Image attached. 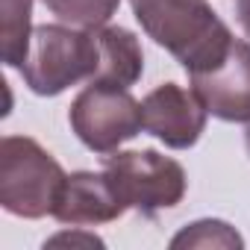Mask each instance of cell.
I'll list each match as a JSON object with an SVG mask.
<instances>
[{
    "instance_id": "cell-7",
    "label": "cell",
    "mask_w": 250,
    "mask_h": 250,
    "mask_svg": "<svg viewBox=\"0 0 250 250\" xmlns=\"http://www.w3.org/2000/svg\"><path fill=\"white\" fill-rule=\"evenodd\" d=\"M206 106L191 88L162 83L142 100V127L171 150H188L206 130Z\"/></svg>"
},
{
    "instance_id": "cell-13",
    "label": "cell",
    "mask_w": 250,
    "mask_h": 250,
    "mask_svg": "<svg viewBox=\"0 0 250 250\" xmlns=\"http://www.w3.org/2000/svg\"><path fill=\"white\" fill-rule=\"evenodd\" d=\"M44 247H103V238H97L94 232H88L85 227H74L65 232H56L44 241Z\"/></svg>"
},
{
    "instance_id": "cell-3",
    "label": "cell",
    "mask_w": 250,
    "mask_h": 250,
    "mask_svg": "<svg viewBox=\"0 0 250 250\" xmlns=\"http://www.w3.org/2000/svg\"><path fill=\"white\" fill-rule=\"evenodd\" d=\"M62 165L30 136H3L0 142V206L9 215L36 221L53 215L65 183Z\"/></svg>"
},
{
    "instance_id": "cell-9",
    "label": "cell",
    "mask_w": 250,
    "mask_h": 250,
    "mask_svg": "<svg viewBox=\"0 0 250 250\" xmlns=\"http://www.w3.org/2000/svg\"><path fill=\"white\" fill-rule=\"evenodd\" d=\"M97 36V74L91 83H106L118 88H130L145 74V50L136 33L124 27H94Z\"/></svg>"
},
{
    "instance_id": "cell-8",
    "label": "cell",
    "mask_w": 250,
    "mask_h": 250,
    "mask_svg": "<svg viewBox=\"0 0 250 250\" xmlns=\"http://www.w3.org/2000/svg\"><path fill=\"white\" fill-rule=\"evenodd\" d=\"M127 212L124 203L109 180L106 171H74L65 177L53 218L65 227H97V224H112Z\"/></svg>"
},
{
    "instance_id": "cell-2",
    "label": "cell",
    "mask_w": 250,
    "mask_h": 250,
    "mask_svg": "<svg viewBox=\"0 0 250 250\" xmlns=\"http://www.w3.org/2000/svg\"><path fill=\"white\" fill-rule=\"evenodd\" d=\"M97 74V36L71 24L33 27L30 50L21 68L27 88L39 97H56L65 88L94 80Z\"/></svg>"
},
{
    "instance_id": "cell-15",
    "label": "cell",
    "mask_w": 250,
    "mask_h": 250,
    "mask_svg": "<svg viewBox=\"0 0 250 250\" xmlns=\"http://www.w3.org/2000/svg\"><path fill=\"white\" fill-rule=\"evenodd\" d=\"M244 150H247V156H250V124H247V130H244Z\"/></svg>"
},
{
    "instance_id": "cell-10",
    "label": "cell",
    "mask_w": 250,
    "mask_h": 250,
    "mask_svg": "<svg viewBox=\"0 0 250 250\" xmlns=\"http://www.w3.org/2000/svg\"><path fill=\"white\" fill-rule=\"evenodd\" d=\"M33 0H0V53L9 68H24L33 36Z\"/></svg>"
},
{
    "instance_id": "cell-11",
    "label": "cell",
    "mask_w": 250,
    "mask_h": 250,
    "mask_svg": "<svg viewBox=\"0 0 250 250\" xmlns=\"http://www.w3.org/2000/svg\"><path fill=\"white\" fill-rule=\"evenodd\" d=\"M42 3L62 21L80 30H94L109 24V18L118 12L121 0H42Z\"/></svg>"
},
{
    "instance_id": "cell-1",
    "label": "cell",
    "mask_w": 250,
    "mask_h": 250,
    "mask_svg": "<svg viewBox=\"0 0 250 250\" xmlns=\"http://www.w3.org/2000/svg\"><path fill=\"white\" fill-rule=\"evenodd\" d=\"M130 6L142 30L188 74L221 62L235 42L206 0H130Z\"/></svg>"
},
{
    "instance_id": "cell-4",
    "label": "cell",
    "mask_w": 250,
    "mask_h": 250,
    "mask_svg": "<svg viewBox=\"0 0 250 250\" xmlns=\"http://www.w3.org/2000/svg\"><path fill=\"white\" fill-rule=\"evenodd\" d=\"M103 171L109 174L118 197L145 218L162 209H174L188 188L186 168L156 150H115L103 156Z\"/></svg>"
},
{
    "instance_id": "cell-5",
    "label": "cell",
    "mask_w": 250,
    "mask_h": 250,
    "mask_svg": "<svg viewBox=\"0 0 250 250\" xmlns=\"http://www.w3.org/2000/svg\"><path fill=\"white\" fill-rule=\"evenodd\" d=\"M68 124L74 136L94 153H115L124 142L136 139L142 127V103L130 94V88H118L106 83L85 85L71 109Z\"/></svg>"
},
{
    "instance_id": "cell-12",
    "label": "cell",
    "mask_w": 250,
    "mask_h": 250,
    "mask_svg": "<svg viewBox=\"0 0 250 250\" xmlns=\"http://www.w3.org/2000/svg\"><path fill=\"white\" fill-rule=\"evenodd\" d=\"M171 247H244V238L227 221L203 218V221L183 227L171 238Z\"/></svg>"
},
{
    "instance_id": "cell-14",
    "label": "cell",
    "mask_w": 250,
    "mask_h": 250,
    "mask_svg": "<svg viewBox=\"0 0 250 250\" xmlns=\"http://www.w3.org/2000/svg\"><path fill=\"white\" fill-rule=\"evenodd\" d=\"M235 18L244 27V33L250 36V0H235Z\"/></svg>"
},
{
    "instance_id": "cell-6",
    "label": "cell",
    "mask_w": 250,
    "mask_h": 250,
    "mask_svg": "<svg viewBox=\"0 0 250 250\" xmlns=\"http://www.w3.org/2000/svg\"><path fill=\"white\" fill-rule=\"evenodd\" d=\"M191 91L209 115L227 124H250V44L235 39L221 62L188 74Z\"/></svg>"
}]
</instances>
